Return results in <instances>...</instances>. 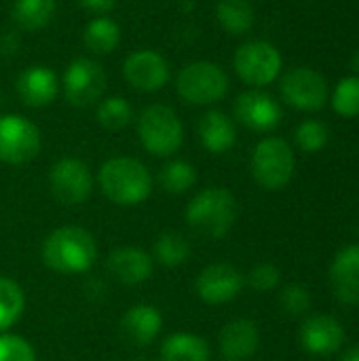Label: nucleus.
<instances>
[{"mask_svg":"<svg viewBox=\"0 0 359 361\" xmlns=\"http://www.w3.org/2000/svg\"><path fill=\"white\" fill-rule=\"evenodd\" d=\"M97 123L108 131H121L133 121V108L125 97L112 95L97 102Z\"/></svg>","mask_w":359,"mask_h":361,"instance_id":"nucleus-29","label":"nucleus"},{"mask_svg":"<svg viewBox=\"0 0 359 361\" xmlns=\"http://www.w3.org/2000/svg\"><path fill=\"white\" fill-rule=\"evenodd\" d=\"M0 361H36V351L23 336L0 334Z\"/></svg>","mask_w":359,"mask_h":361,"instance_id":"nucleus-33","label":"nucleus"},{"mask_svg":"<svg viewBox=\"0 0 359 361\" xmlns=\"http://www.w3.org/2000/svg\"><path fill=\"white\" fill-rule=\"evenodd\" d=\"M40 129L25 116L0 114V163L28 165L40 154Z\"/></svg>","mask_w":359,"mask_h":361,"instance_id":"nucleus-8","label":"nucleus"},{"mask_svg":"<svg viewBox=\"0 0 359 361\" xmlns=\"http://www.w3.org/2000/svg\"><path fill=\"white\" fill-rule=\"evenodd\" d=\"M123 76L129 87L142 93H154L167 87L171 78V68L161 53L152 49H140L127 55L123 63Z\"/></svg>","mask_w":359,"mask_h":361,"instance_id":"nucleus-13","label":"nucleus"},{"mask_svg":"<svg viewBox=\"0 0 359 361\" xmlns=\"http://www.w3.org/2000/svg\"><path fill=\"white\" fill-rule=\"evenodd\" d=\"M138 137L148 154L167 159L182 148L184 125L169 106L150 104L138 116Z\"/></svg>","mask_w":359,"mask_h":361,"instance_id":"nucleus-4","label":"nucleus"},{"mask_svg":"<svg viewBox=\"0 0 359 361\" xmlns=\"http://www.w3.org/2000/svg\"><path fill=\"white\" fill-rule=\"evenodd\" d=\"M218 23L233 36H243L254 27V8L248 0H220L216 4Z\"/></svg>","mask_w":359,"mask_h":361,"instance_id":"nucleus-26","label":"nucleus"},{"mask_svg":"<svg viewBox=\"0 0 359 361\" xmlns=\"http://www.w3.org/2000/svg\"><path fill=\"white\" fill-rule=\"evenodd\" d=\"M239 216V203L229 188L209 186L197 192L186 205V224L205 239H222L231 233Z\"/></svg>","mask_w":359,"mask_h":361,"instance_id":"nucleus-3","label":"nucleus"},{"mask_svg":"<svg viewBox=\"0 0 359 361\" xmlns=\"http://www.w3.org/2000/svg\"><path fill=\"white\" fill-rule=\"evenodd\" d=\"M199 142L212 154H224L237 144L235 121L222 110H209L199 121Z\"/></svg>","mask_w":359,"mask_h":361,"instance_id":"nucleus-21","label":"nucleus"},{"mask_svg":"<svg viewBox=\"0 0 359 361\" xmlns=\"http://www.w3.org/2000/svg\"><path fill=\"white\" fill-rule=\"evenodd\" d=\"M328 140H330L328 127L315 118L303 121L294 131V142L303 152H320L322 148H326Z\"/></svg>","mask_w":359,"mask_h":361,"instance_id":"nucleus-31","label":"nucleus"},{"mask_svg":"<svg viewBox=\"0 0 359 361\" xmlns=\"http://www.w3.org/2000/svg\"><path fill=\"white\" fill-rule=\"evenodd\" d=\"M78 4L85 8V11H91V13H110L114 6H116V0H78Z\"/></svg>","mask_w":359,"mask_h":361,"instance_id":"nucleus-35","label":"nucleus"},{"mask_svg":"<svg viewBox=\"0 0 359 361\" xmlns=\"http://www.w3.org/2000/svg\"><path fill=\"white\" fill-rule=\"evenodd\" d=\"M95 237L76 224L51 231L40 247V258L47 269L59 275H83L93 269L97 260Z\"/></svg>","mask_w":359,"mask_h":361,"instance_id":"nucleus-1","label":"nucleus"},{"mask_svg":"<svg viewBox=\"0 0 359 361\" xmlns=\"http://www.w3.org/2000/svg\"><path fill=\"white\" fill-rule=\"evenodd\" d=\"M296 159L292 146L281 137H264L252 152V178L264 190H281L294 176Z\"/></svg>","mask_w":359,"mask_h":361,"instance_id":"nucleus-6","label":"nucleus"},{"mask_svg":"<svg viewBox=\"0 0 359 361\" xmlns=\"http://www.w3.org/2000/svg\"><path fill=\"white\" fill-rule=\"evenodd\" d=\"M233 112L241 125H245L248 129L258 131V133L273 131L281 123V116H284L277 99L260 89L241 93L235 99Z\"/></svg>","mask_w":359,"mask_h":361,"instance_id":"nucleus-14","label":"nucleus"},{"mask_svg":"<svg viewBox=\"0 0 359 361\" xmlns=\"http://www.w3.org/2000/svg\"><path fill=\"white\" fill-rule=\"evenodd\" d=\"M25 309V294L21 286L8 277H0V334L13 328Z\"/></svg>","mask_w":359,"mask_h":361,"instance_id":"nucleus-28","label":"nucleus"},{"mask_svg":"<svg viewBox=\"0 0 359 361\" xmlns=\"http://www.w3.org/2000/svg\"><path fill=\"white\" fill-rule=\"evenodd\" d=\"M279 307L290 317H300L311 309V292L300 283H290L279 292Z\"/></svg>","mask_w":359,"mask_h":361,"instance_id":"nucleus-32","label":"nucleus"},{"mask_svg":"<svg viewBox=\"0 0 359 361\" xmlns=\"http://www.w3.org/2000/svg\"><path fill=\"white\" fill-rule=\"evenodd\" d=\"M161 361H212L209 343L190 332H176L167 336L159 351Z\"/></svg>","mask_w":359,"mask_h":361,"instance_id":"nucleus-22","label":"nucleus"},{"mask_svg":"<svg viewBox=\"0 0 359 361\" xmlns=\"http://www.w3.org/2000/svg\"><path fill=\"white\" fill-rule=\"evenodd\" d=\"M163 330V315L152 305H133L125 311L118 324L121 338L138 349H144L157 341Z\"/></svg>","mask_w":359,"mask_h":361,"instance_id":"nucleus-16","label":"nucleus"},{"mask_svg":"<svg viewBox=\"0 0 359 361\" xmlns=\"http://www.w3.org/2000/svg\"><path fill=\"white\" fill-rule=\"evenodd\" d=\"M245 286V275L229 262L205 267L195 281V292L205 305H226L235 300Z\"/></svg>","mask_w":359,"mask_h":361,"instance_id":"nucleus-12","label":"nucleus"},{"mask_svg":"<svg viewBox=\"0 0 359 361\" xmlns=\"http://www.w3.org/2000/svg\"><path fill=\"white\" fill-rule=\"evenodd\" d=\"M106 82H108L106 72L95 59L76 57L68 63L59 85L70 106L89 108L102 99L106 91Z\"/></svg>","mask_w":359,"mask_h":361,"instance_id":"nucleus-9","label":"nucleus"},{"mask_svg":"<svg viewBox=\"0 0 359 361\" xmlns=\"http://www.w3.org/2000/svg\"><path fill=\"white\" fill-rule=\"evenodd\" d=\"M330 286L343 305L359 307V243L347 245L336 254L330 267Z\"/></svg>","mask_w":359,"mask_h":361,"instance_id":"nucleus-20","label":"nucleus"},{"mask_svg":"<svg viewBox=\"0 0 359 361\" xmlns=\"http://www.w3.org/2000/svg\"><path fill=\"white\" fill-rule=\"evenodd\" d=\"M229 76L214 61H193L176 76L178 95L190 106H214L229 93Z\"/></svg>","mask_w":359,"mask_h":361,"instance_id":"nucleus-5","label":"nucleus"},{"mask_svg":"<svg viewBox=\"0 0 359 361\" xmlns=\"http://www.w3.org/2000/svg\"><path fill=\"white\" fill-rule=\"evenodd\" d=\"M353 70L359 74V49L355 51V55H353Z\"/></svg>","mask_w":359,"mask_h":361,"instance_id":"nucleus-37","label":"nucleus"},{"mask_svg":"<svg viewBox=\"0 0 359 361\" xmlns=\"http://www.w3.org/2000/svg\"><path fill=\"white\" fill-rule=\"evenodd\" d=\"M197 169L193 163L182 159L167 161L159 171V186L169 195H184L197 184Z\"/></svg>","mask_w":359,"mask_h":361,"instance_id":"nucleus-27","label":"nucleus"},{"mask_svg":"<svg viewBox=\"0 0 359 361\" xmlns=\"http://www.w3.org/2000/svg\"><path fill=\"white\" fill-rule=\"evenodd\" d=\"M281 63H284L281 53L277 51L275 44L267 40L243 42L233 57V68L237 76L254 89L267 87L273 80H277L281 72Z\"/></svg>","mask_w":359,"mask_h":361,"instance_id":"nucleus-7","label":"nucleus"},{"mask_svg":"<svg viewBox=\"0 0 359 361\" xmlns=\"http://www.w3.org/2000/svg\"><path fill=\"white\" fill-rule=\"evenodd\" d=\"M298 341L311 355H332L345 343V328L332 315H311L298 330Z\"/></svg>","mask_w":359,"mask_h":361,"instance_id":"nucleus-15","label":"nucleus"},{"mask_svg":"<svg viewBox=\"0 0 359 361\" xmlns=\"http://www.w3.org/2000/svg\"><path fill=\"white\" fill-rule=\"evenodd\" d=\"M190 254H193V247H190L188 239L182 233L167 231V233H163V235L157 237L150 256L161 267L178 269V267H182V264L188 262Z\"/></svg>","mask_w":359,"mask_h":361,"instance_id":"nucleus-24","label":"nucleus"},{"mask_svg":"<svg viewBox=\"0 0 359 361\" xmlns=\"http://www.w3.org/2000/svg\"><path fill=\"white\" fill-rule=\"evenodd\" d=\"M281 97L296 110L315 112L322 110L328 102V82L326 78L311 68H292L281 78Z\"/></svg>","mask_w":359,"mask_h":361,"instance_id":"nucleus-11","label":"nucleus"},{"mask_svg":"<svg viewBox=\"0 0 359 361\" xmlns=\"http://www.w3.org/2000/svg\"><path fill=\"white\" fill-rule=\"evenodd\" d=\"M83 42L91 53L108 55L121 42V27L114 19H110L106 15L93 17L83 30Z\"/></svg>","mask_w":359,"mask_h":361,"instance_id":"nucleus-23","label":"nucleus"},{"mask_svg":"<svg viewBox=\"0 0 359 361\" xmlns=\"http://www.w3.org/2000/svg\"><path fill=\"white\" fill-rule=\"evenodd\" d=\"M95 178L89 165L76 157H61L49 171V190L61 205H83L89 201Z\"/></svg>","mask_w":359,"mask_h":361,"instance_id":"nucleus-10","label":"nucleus"},{"mask_svg":"<svg viewBox=\"0 0 359 361\" xmlns=\"http://www.w3.org/2000/svg\"><path fill=\"white\" fill-rule=\"evenodd\" d=\"M150 169L133 157H112L97 171V186L114 205L131 207L144 203L152 192Z\"/></svg>","mask_w":359,"mask_h":361,"instance_id":"nucleus-2","label":"nucleus"},{"mask_svg":"<svg viewBox=\"0 0 359 361\" xmlns=\"http://www.w3.org/2000/svg\"><path fill=\"white\" fill-rule=\"evenodd\" d=\"M15 91L28 108H44L53 104L59 93V78L47 66H30L19 72Z\"/></svg>","mask_w":359,"mask_h":361,"instance_id":"nucleus-17","label":"nucleus"},{"mask_svg":"<svg viewBox=\"0 0 359 361\" xmlns=\"http://www.w3.org/2000/svg\"><path fill=\"white\" fill-rule=\"evenodd\" d=\"M55 8V0H15L13 21L25 32H38L53 21Z\"/></svg>","mask_w":359,"mask_h":361,"instance_id":"nucleus-25","label":"nucleus"},{"mask_svg":"<svg viewBox=\"0 0 359 361\" xmlns=\"http://www.w3.org/2000/svg\"><path fill=\"white\" fill-rule=\"evenodd\" d=\"M332 106L336 114L345 118L359 116V76H345L334 93H332Z\"/></svg>","mask_w":359,"mask_h":361,"instance_id":"nucleus-30","label":"nucleus"},{"mask_svg":"<svg viewBox=\"0 0 359 361\" xmlns=\"http://www.w3.org/2000/svg\"><path fill=\"white\" fill-rule=\"evenodd\" d=\"M245 283L256 292H273L281 283V271L271 262L256 264L245 277Z\"/></svg>","mask_w":359,"mask_h":361,"instance_id":"nucleus-34","label":"nucleus"},{"mask_svg":"<svg viewBox=\"0 0 359 361\" xmlns=\"http://www.w3.org/2000/svg\"><path fill=\"white\" fill-rule=\"evenodd\" d=\"M341 361H359V347H353V349H349L345 355H343V360Z\"/></svg>","mask_w":359,"mask_h":361,"instance_id":"nucleus-36","label":"nucleus"},{"mask_svg":"<svg viewBox=\"0 0 359 361\" xmlns=\"http://www.w3.org/2000/svg\"><path fill=\"white\" fill-rule=\"evenodd\" d=\"M258 345H260L258 326L256 322L245 317L229 322L218 336L220 357L224 361L252 360L258 351Z\"/></svg>","mask_w":359,"mask_h":361,"instance_id":"nucleus-19","label":"nucleus"},{"mask_svg":"<svg viewBox=\"0 0 359 361\" xmlns=\"http://www.w3.org/2000/svg\"><path fill=\"white\" fill-rule=\"evenodd\" d=\"M106 267H108V273L116 281H121L125 286H140L152 277L154 260L146 250L125 245V247H116L108 254Z\"/></svg>","mask_w":359,"mask_h":361,"instance_id":"nucleus-18","label":"nucleus"}]
</instances>
